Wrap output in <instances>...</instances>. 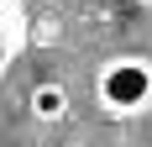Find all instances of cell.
<instances>
[{
    "instance_id": "4",
    "label": "cell",
    "mask_w": 152,
    "mask_h": 147,
    "mask_svg": "<svg viewBox=\"0 0 152 147\" xmlns=\"http://www.w3.org/2000/svg\"><path fill=\"white\" fill-rule=\"evenodd\" d=\"M142 5H152V0H142Z\"/></svg>"
},
{
    "instance_id": "3",
    "label": "cell",
    "mask_w": 152,
    "mask_h": 147,
    "mask_svg": "<svg viewBox=\"0 0 152 147\" xmlns=\"http://www.w3.org/2000/svg\"><path fill=\"white\" fill-rule=\"evenodd\" d=\"M21 42H26V11H21V0H0V58L16 63Z\"/></svg>"
},
{
    "instance_id": "1",
    "label": "cell",
    "mask_w": 152,
    "mask_h": 147,
    "mask_svg": "<svg viewBox=\"0 0 152 147\" xmlns=\"http://www.w3.org/2000/svg\"><path fill=\"white\" fill-rule=\"evenodd\" d=\"M94 95L105 105L115 121H131L142 110H152V63L137 58V53H121V58H110L94 79Z\"/></svg>"
},
{
    "instance_id": "2",
    "label": "cell",
    "mask_w": 152,
    "mask_h": 147,
    "mask_svg": "<svg viewBox=\"0 0 152 147\" xmlns=\"http://www.w3.org/2000/svg\"><path fill=\"white\" fill-rule=\"evenodd\" d=\"M26 110H31V121H37V126H63V121H68V89H63L58 79H42V84H31Z\"/></svg>"
}]
</instances>
